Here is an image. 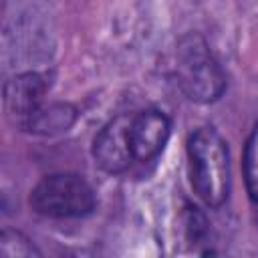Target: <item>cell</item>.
<instances>
[{"instance_id": "obj_6", "label": "cell", "mask_w": 258, "mask_h": 258, "mask_svg": "<svg viewBox=\"0 0 258 258\" xmlns=\"http://www.w3.org/2000/svg\"><path fill=\"white\" fill-rule=\"evenodd\" d=\"M131 147L135 161H153L167 145L171 135V121L159 109H143L131 115Z\"/></svg>"}, {"instance_id": "obj_8", "label": "cell", "mask_w": 258, "mask_h": 258, "mask_svg": "<svg viewBox=\"0 0 258 258\" xmlns=\"http://www.w3.org/2000/svg\"><path fill=\"white\" fill-rule=\"evenodd\" d=\"M242 171H244V185L252 204L258 206V121L254 123L242 155Z\"/></svg>"}, {"instance_id": "obj_9", "label": "cell", "mask_w": 258, "mask_h": 258, "mask_svg": "<svg viewBox=\"0 0 258 258\" xmlns=\"http://www.w3.org/2000/svg\"><path fill=\"white\" fill-rule=\"evenodd\" d=\"M42 252L36 248V244L24 236L18 230L4 228L0 234V256L2 258H32L40 256Z\"/></svg>"}, {"instance_id": "obj_3", "label": "cell", "mask_w": 258, "mask_h": 258, "mask_svg": "<svg viewBox=\"0 0 258 258\" xmlns=\"http://www.w3.org/2000/svg\"><path fill=\"white\" fill-rule=\"evenodd\" d=\"M28 204L32 212L44 218H83L97 208V194L83 175L58 171L44 175L30 189Z\"/></svg>"}, {"instance_id": "obj_7", "label": "cell", "mask_w": 258, "mask_h": 258, "mask_svg": "<svg viewBox=\"0 0 258 258\" xmlns=\"http://www.w3.org/2000/svg\"><path fill=\"white\" fill-rule=\"evenodd\" d=\"M75 119H77V109L71 103H50L38 109V113L30 119L26 131L34 135H56L69 131Z\"/></svg>"}, {"instance_id": "obj_4", "label": "cell", "mask_w": 258, "mask_h": 258, "mask_svg": "<svg viewBox=\"0 0 258 258\" xmlns=\"http://www.w3.org/2000/svg\"><path fill=\"white\" fill-rule=\"evenodd\" d=\"M131 115L133 113H121L109 119L93 137V145H91L93 159L97 167L109 175L125 173L135 161L131 135H129Z\"/></svg>"}, {"instance_id": "obj_10", "label": "cell", "mask_w": 258, "mask_h": 258, "mask_svg": "<svg viewBox=\"0 0 258 258\" xmlns=\"http://www.w3.org/2000/svg\"><path fill=\"white\" fill-rule=\"evenodd\" d=\"M183 228H185V236L191 244H202L206 242L208 234H210V224L208 218L204 216V212L198 206L185 204V212H183Z\"/></svg>"}, {"instance_id": "obj_1", "label": "cell", "mask_w": 258, "mask_h": 258, "mask_svg": "<svg viewBox=\"0 0 258 258\" xmlns=\"http://www.w3.org/2000/svg\"><path fill=\"white\" fill-rule=\"evenodd\" d=\"M187 173L196 196L208 208H220L230 196L232 165L224 137L210 125L198 127L185 141Z\"/></svg>"}, {"instance_id": "obj_5", "label": "cell", "mask_w": 258, "mask_h": 258, "mask_svg": "<svg viewBox=\"0 0 258 258\" xmlns=\"http://www.w3.org/2000/svg\"><path fill=\"white\" fill-rule=\"evenodd\" d=\"M48 79L42 73H20L6 81L4 85V107L8 119L20 129L26 131L30 119L44 105V95L48 93Z\"/></svg>"}, {"instance_id": "obj_2", "label": "cell", "mask_w": 258, "mask_h": 258, "mask_svg": "<svg viewBox=\"0 0 258 258\" xmlns=\"http://www.w3.org/2000/svg\"><path fill=\"white\" fill-rule=\"evenodd\" d=\"M171 75L183 97L194 103H214L226 91V73L200 32L177 40Z\"/></svg>"}]
</instances>
